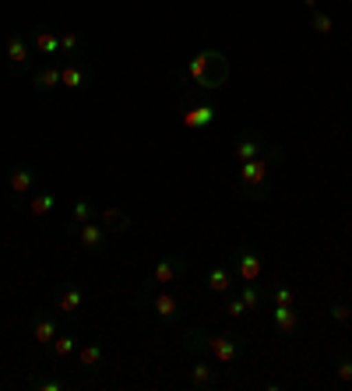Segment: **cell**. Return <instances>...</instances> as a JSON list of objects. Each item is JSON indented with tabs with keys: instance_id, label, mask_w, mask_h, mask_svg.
I'll list each match as a JSON object with an SVG mask.
<instances>
[{
	"instance_id": "obj_14",
	"label": "cell",
	"mask_w": 352,
	"mask_h": 391,
	"mask_svg": "<svg viewBox=\"0 0 352 391\" xmlns=\"http://www.w3.org/2000/svg\"><path fill=\"white\" fill-rule=\"evenodd\" d=\"M32 335H36L39 346H53V339L60 335V328H56V321L50 314H36L32 317Z\"/></svg>"
},
{
	"instance_id": "obj_5",
	"label": "cell",
	"mask_w": 352,
	"mask_h": 391,
	"mask_svg": "<svg viewBox=\"0 0 352 391\" xmlns=\"http://www.w3.org/2000/svg\"><path fill=\"white\" fill-rule=\"evenodd\" d=\"M261 268H264V261H261V251H254V247H240L232 254V272H236L240 282H257Z\"/></svg>"
},
{
	"instance_id": "obj_12",
	"label": "cell",
	"mask_w": 352,
	"mask_h": 391,
	"mask_svg": "<svg viewBox=\"0 0 352 391\" xmlns=\"http://www.w3.org/2000/svg\"><path fill=\"white\" fill-rule=\"evenodd\" d=\"M264 148H268V141H264L261 134H254V131H247V134L236 141V148H232V156H236V162H247V159L264 156Z\"/></svg>"
},
{
	"instance_id": "obj_7",
	"label": "cell",
	"mask_w": 352,
	"mask_h": 391,
	"mask_svg": "<svg viewBox=\"0 0 352 391\" xmlns=\"http://www.w3.org/2000/svg\"><path fill=\"white\" fill-rule=\"evenodd\" d=\"M4 50H8V67H11V74H21V71L28 67V60H32V43H28L25 36H18V32H11Z\"/></svg>"
},
{
	"instance_id": "obj_2",
	"label": "cell",
	"mask_w": 352,
	"mask_h": 391,
	"mask_svg": "<svg viewBox=\"0 0 352 391\" xmlns=\"http://www.w3.org/2000/svg\"><path fill=\"white\" fill-rule=\"evenodd\" d=\"M187 349L194 352H208L215 363H236V359L243 356V342L240 339H232V335H204V332H187L184 339Z\"/></svg>"
},
{
	"instance_id": "obj_24",
	"label": "cell",
	"mask_w": 352,
	"mask_h": 391,
	"mask_svg": "<svg viewBox=\"0 0 352 391\" xmlns=\"http://www.w3.org/2000/svg\"><path fill=\"white\" fill-rule=\"evenodd\" d=\"M53 204H56V198H53L50 191H43V194H36L32 201H28V212H32L36 219H43V215L53 212Z\"/></svg>"
},
{
	"instance_id": "obj_20",
	"label": "cell",
	"mask_w": 352,
	"mask_h": 391,
	"mask_svg": "<svg viewBox=\"0 0 352 391\" xmlns=\"http://www.w3.org/2000/svg\"><path fill=\"white\" fill-rule=\"evenodd\" d=\"M212 120H215V109L212 106H194V109L180 113V124L184 127H208Z\"/></svg>"
},
{
	"instance_id": "obj_11",
	"label": "cell",
	"mask_w": 352,
	"mask_h": 391,
	"mask_svg": "<svg viewBox=\"0 0 352 391\" xmlns=\"http://www.w3.org/2000/svg\"><path fill=\"white\" fill-rule=\"evenodd\" d=\"M32 50L39 56H56L60 53V32H53V28H46V25H36L32 28Z\"/></svg>"
},
{
	"instance_id": "obj_31",
	"label": "cell",
	"mask_w": 352,
	"mask_h": 391,
	"mask_svg": "<svg viewBox=\"0 0 352 391\" xmlns=\"http://www.w3.org/2000/svg\"><path fill=\"white\" fill-rule=\"evenodd\" d=\"M226 314H229V317H243V314H247V304H243L240 296H232L229 304H226Z\"/></svg>"
},
{
	"instance_id": "obj_6",
	"label": "cell",
	"mask_w": 352,
	"mask_h": 391,
	"mask_svg": "<svg viewBox=\"0 0 352 391\" xmlns=\"http://www.w3.org/2000/svg\"><path fill=\"white\" fill-rule=\"evenodd\" d=\"M144 304H148V310L159 317V321H176L180 317V299H176L173 293H166V289H144Z\"/></svg>"
},
{
	"instance_id": "obj_9",
	"label": "cell",
	"mask_w": 352,
	"mask_h": 391,
	"mask_svg": "<svg viewBox=\"0 0 352 391\" xmlns=\"http://www.w3.org/2000/svg\"><path fill=\"white\" fill-rule=\"evenodd\" d=\"M36 191V169L32 166H14L8 173V194L11 198H25Z\"/></svg>"
},
{
	"instance_id": "obj_23",
	"label": "cell",
	"mask_w": 352,
	"mask_h": 391,
	"mask_svg": "<svg viewBox=\"0 0 352 391\" xmlns=\"http://www.w3.org/2000/svg\"><path fill=\"white\" fill-rule=\"evenodd\" d=\"M310 28H314L317 36H331V32H335V18H331L328 11L317 8V11H310Z\"/></svg>"
},
{
	"instance_id": "obj_34",
	"label": "cell",
	"mask_w": 352,
	"mask_h": 391,
	"mask_svg": "<svg viewBox=\"0 0 352 391\" xmlns=\"http://www.w3.org/2000/svg\"><path fill=\"white\" fill-rule=\"evenodd\" d=\"M345 4H352V0H345Z\"/></svg>"
},
{
	"instance_id": "obj_1",
	"label": "cell",
	"mask_w": 352,
	"mask_h": 391,
	"mask_svg": "<svg viewBox=\"0 0 352 391\" xmlns=\"http://www.w3.org/2000/svg\"><path fill=\"white\" fill-rule=\"evenodd\" d=\"M180 78H190V85L201 88V92H219L229 81V60L219 50H201L197 56H190V64L180 71Z\"/></svg>"
},
{
	"instance_id": "obj_19",
	"label": "cell",
	"mask_w": 352,
	"mask_h": 391,
	"mask_svg": "<svg viewBox=\"0 0 352 391\" xmlns=\"http://www.w3.org/2000/svg\"><path fill=\"white\" fill-rule=\"evenodd\" d=\"M60 85H64V88H74V92H78V88H85V85H88V67H81V64H64V67H60Z\"/></svg>"
},
{
	"instance_id": "obj_10",
	"label": "cell",
	"mask_w": 352,
	"mask_h": 391,
	"mask_svg": "<svg viewBox=\"0 0 352 391\" xmlns=\"http://www.w3.org/2000/svg\"><path fill=\"white\" fill-rule=\"evenodd\" d=\"M268 314H272L275 332H282V335H296L300 332V310L292 307V304H275Z\"/></svg>"
},
{
	"instance_id": "obj_16",
	"label": "cell",
	"mask_w": 352,
	"mask_h": 391,
	"mask_svg": "<svg viewBox=\"0 0 352 391\" xmlns=\"http://www.w3.org/2000/svg\"><path fill=\"white\" fill-rule=\"evenodd\" d=\"M102 359H106V349H102L99 342L81 346V349H78V367H81V370H88V374L99 370V367H102Z\"/></svg>"
},
{
	"instance_id": "obj_25",
	"label": "cell",
	"mask_w": 352,
	"mask_h": 391,
	"mask_svg": "<svg viewBox=\"0 0 352 391\" xmlns=\"http://www.w3.org/2000/svg\"><path fill=\"white\" fill-rule=\"evenodd\" d=\"M240 286V299L247 304V310H261V289L254 282H236Z\"/></svg>"
},
{
	"instance_id": "obj_32",
	"label": "cell",
	"mask_w": 352,
	"mask_h": 391,
	"mask_svg": "<svg viewBox=\"0 0 352 391\" xmlns=\"http://www.w3.org/2000/svg\"><path fill=\"white\" fill-rule=\"evenodd\" d=\"M272 296H275V304H292V289L289 286H275Z\"/></svg>"
},
{
	"instance_id": "obj_13",
	"label": "cell",
	"mask_w": 352,
	"mask_h": 391,
	"mask_svg": "<svg viewBox=\"0 0 352 391\" xmlns=\"http://www.w3.org/2000/svg\"><path fill=\"white\" fill-rule=\"evenodd\" d=\"M53 304H56V310H64V314H78L81 304H85V296H81L78 286H60L56 296H53Z\"/></svg>"
},
{
	"instance_id": "obj_15",
	"label": "cell",
	"mask_w": 352,
	"mask_h": 391,
	"mask_svg": "<svg viewBox=\"0 0 352 391\" xmlns=\"http://www.w3.org/2000/svg\"><path fill=\"white\" fill-rule=\"evenodd\" d=\"M99 222H102L106 233H127L131 229V215L124 212V208H102Z\"/></svg>"
},
{
	"instance_id": "obj_33",
	"label": "cell",
	"mask_w": 352,
	"mask_h": 391,
	"mask_svg": "<svg viewBox=\"0 0 352 391\" xmlns=\"http://www.w3.org/2000/svg\"><path fill=\"white\" fill-rule=\"evenodd\" d=\"M303 4H307L310 11H317V8H320V4H317V0H303Z\"/></svg>"
},
{
	"instance_id": "obj_4",
	"label": "cell",
	"mask_w": 352,
	"mask_h": 391,
	"mask_svg": "<svg viewBox=\"0 0 352 391\" xmlns=\"http://www.w3.org/2000/svg\"><path fill=\"white\" fill-rule=\"evenodd\" d=\"M184 272H187V261H184L180 254H169V257H162V261L152 268V275H148V289H166L169 282L184 279Z\"/></svg>"
},
{
	"instance_id": "obj_29",
	"label": "cell",
	"mask_w": 352,
	"mask_h": 391,
	"mask_svg": "<svg viewBox=\"0 0 352 391\" xmlns=\"http://www.w3.org/2000/svg\"><path fill=\"white\" fill-rule=\"evenodd\" d=\"M32 388H39V391H64V381L60 377H32Z\"/></svg>"
},
{
	"instance_id": "obj_18",
	"label": "cell",
	"mask_w": 352,
	"mask_h": 391,
	"mask_svg": "<svg viewBox=\"0 0 352 391\" xmlns=\"http://www.w3.org/2000/svg\"><path fill=\"white\" fill-rule=\"evenodd\" d=\"M219 381L215 367L208 363V359H197V363L190 367V388H212Z\"/></svg>"
},
{
	"instance_id": "obj_21",
	"label": "cell",
	"mask_w": 352,
	"mask_h": 391,
	"mask_svg": "<svg viewBox=\"0 0 352 391\" xmlns=\"http://www.w3.org/2000/svg\"><path fill=\"white\" fill-rule=\"evenodd\" d=\"M32 85L39 88V92H53V88L60 85V67H56V64H46V67H39V71L32 74Z\"/></svg>"
},
{
	"instance_id": "obj_17",
	"label": "cell",
	"mask_w": 352,
	"mask_h": 391,
	"mask_svg": "<svg viewBox=\"0 0 352 391\" xmlns=\"http://www.w3.org/2000/svg\"><path fill=\"white\" fill-rule=\"evenodd\" d=\"M232 279H236V272H232L229 264H215L208 272V289L212 293H229L232 289Z\"/></svg>"
},
{
	"instance_id": "obj_27",
	"label": "cell",
	"mask_w": 352,
	"mask_h": 391,
	"mask_svg": "<svg viewBox=\"0 0 352 391\" xmlns=\"http://www.w3.org/2000/svg\"><path fill=\"white\" fill-rule=\"evenodd\" d=\"M74 349H78V342H74L71 335H56V339H53V356H56V359H64V356H71Z\"/></svg>"
},
{
	"instance_id": "obj_3",
	"label": "cell",
	"mask_w": 352,
	"mask_h": 391,
	"mask_svg": "<svg viewBox=\"0 0 352 391\" xmlns=\"http://www.w3.org/2000/svg\"><path fill=\"white\" fill-rule=\"evenodd\" d=\"M268 176H272V166H268V159H264V156L240 162V184H243V191H247L250 201H268L272 198Z\"/></svg>"
},
{
	"instance_id": "obj_28",
	"label": "cell",
	"mask_w": 352,
	"mask_h": 391,
	"mask_svg": "<svg viewBox=\"0 0 352 391\" xmlns=\"http://www.w3.org/2000/svg\"><path fill=\"white\" fill-rule=\"evenodd\" d=\"M328 314H331L335 324H349V321H352V307H349V304H331Z\"/></svg>"
},
{
	"instance_id": "obj_8",
	"label": "cell",
	"mask_w": 352,
	"mask_h": 391,
	"mask_svg": "<svg viewBox=\"0 0 352 391\" xmlns=\"http://www.w3.org/2000/svg\"><path fill=\"white\" fill-rule=\"evenodd\" d=\"M71 233H78L81 247H85V251H92V254L106 251V244H109V233L102 229V222H85V226H74Z\"/></svg>"
},
{
	"instance_id": "obj_30",
	"label": "cell",
	"mask_w": 352,
	"mask_h": 391,
	"mask_svg": "<svg viewBox=\"0 0 352 391\" xmlns=\"http://www.w3.org/2000/svg\"><path fill=\"white\" fill-rule=\"evenodd\" d=\"M335 377L342 381V384H352V359H338V363H335Z\"/></svg>"
},
{
	"instance_id": "obj_26",
	"label": "cell",
	"mask_w": 352,
	"mask_h": 391,
	"mask_svg": "<svg viewBox=\"0 0 352 391\" xmlns=\"http://www.w3.org/2000/svg\"><path fill=\"white\" fill-rule=\"evenodd\" d=\"M81 50V32H74V28H67V32H60V53L74 56Z\"/></svg>"
},
{
	"instance_id": "obj_22",
	"label": "cell",
	"mask_w": 352,
	"mask_h": 391,
	"mask_svg": "<svg viewBox=\"0 0 352 391\" xmlns=\"http://www.w3.org/2000/svg\"><path fill=\"white\" fill-rule=\"evenodd\" d=\"M92 215H96L92 201H88V198H74V204H71V229H74V226H85V222H92Z\"/></svg>"
}]
</instances>
